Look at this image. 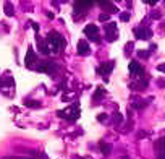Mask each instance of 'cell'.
Instances as JSON below:
<instances>
[{
  "label": "cell",
  "instance_id": "cell-1",
  "mask_svg": "<svg viewBox=\"0 0 165 159\" xmlns=\"http://www.w3.org/2000/svg\"><path fill=\"white\" fill-rule=\"evenodd\" d=\"M47 46H49V49L52 50V52L58 54L60 50L65 47V39L62 37L58 33L50 31L49 34H47Z\"/></svg>",
  "mask_w": 165,
  "mask_h": 159
},
{
  "label": "cell",
  "instance_id": "cell-2",
  "mask_svg": "<svg viewBox=\"0 0 165 159\" xmlns=\"http://www.w3.org/2000/svg\"><path fill=\"white\" fill-rule=\"evenodd\" d=\"M58 117H67V119H70V120H74V119H78L79 117V106L78 104H74V106H71L70 109H67L65 112H62V110H58Z\"/></svg>",
  "mask_w": 165,
  "mask_h": 159
},
{
  "label": "cell",
  "instance_id": "cell-3",
  "mask_svg": "<svg viewBox=\"0 0 165 159\" xmlns=\"http://www.w3.org/2000/svg\"><path fill=\"white\" fill-rule=\"evenodd\" d=\"M84 34L91 39L92 42H99L100 41V34H99V29L95 25H88L84 28Z\"/></svg>",
  "mask_w": 165,
  "mask_h": 159
},
{
  "label": "cell",
  "instance_id": "cell-4",
  "mask_svg": "<svg viewBox=\"0 0 165 159\" xmlns=\"http://www.w3.org/2000/svg\"><path fill=\"white\" fill-rule=\"evenodd\" d=\"M89 8H92L91 0H79V2H74V13H84Z\"/></svg>",
  "mask_w": 165,
  "mask_h": 159
},
{
  "label": "cell",
  "instance_id": "cell-5",
  "mask_svg": "<svg viewBox=\"0 0 165 159\" xmlns=\"http://www.w3.org/2000/svg\"><path fill=\"white\" fill-rule=\"evenodd\" d=\"M134 36H136V39H151L152 37V31L149 28H144V26H139V28L134 29Z\"/></svg>",
  "mask_w": 165,
  "mask_h": 159
},
{
  "label": "cell",
  "instance_id": "cell-6",
  "mask_svg": "<svg viewBox=\"0 0 165 159\" xmlns=\"http://www.w3.org/2000/svg\"><path fill=\"white\" fill-rule=\"evenodd\" d=\"M36 62H37V57H36V54H34V50H32V47H29V49H28V54H26V59H25L26 68H34V67H36Z\"/></svg>",
  "mask_w": 165,
  "mask_h": 159
},
{
  "label": "cell",
  "instance_id": "cell-7",
  "mask_svg": "<svg viewBox=\"0 0 165 159\" xmlns=\"http://www.w3.org/2000/svg\"><path fill=\"white\" fill-rule=\"evenodd\" d=\"M154 148H155V151H157L159 159H165V136L159 138L157 141L154 143Z\"/></svg>",
  "mask_w": 165,
  "mask_h": 159
},
{
  "label": "cell",
  "instance_id": "cell-8",
  "mask_svg": "<svg viewBox=\"0 0 165 159\" xmlns=\"http://www.w3.org/2000/svg\"><path fill=\"white\" fill-rule=\"evenodd\" d=\"M76 50H78V54L79 55H88L89 52H91V46H89L86 41H78V46H76Z\"/></svg>",
  "mask_w": 165,
  "mask_h": 159
},
{
  "label": "cell",
  "instance_id": "cell-9",
  "mask_svg": "<svg viewBox=\"0 0 165 159\" xmlns=\"http://www.w3.org/2000/svg\"><path fill=\"white\" fill-rule=\"evenodd\" d=\"M113 62H105V64H102L100 67H99V73L102 75V76H109L110 73H112L113 70Z\"/></svg>",
  "mask_w": 165,
  "mask_h": 159
},
{
  "label": "cell",
  "instance_id": "cell-10",
  "mask_svg": "<svg viewBox=\"0 0 165 159\" xmlns=\"http://www.w3.org/2000/svg\"><path fill=\"white\" fill-rule=\"evenodd\" d=\"M100 7H102V10L105 11L107 15H109V13H115V11H118V8H117L115 5L112 4V2H100Z\"/></svg>",
  "mask_w": 165,
  "mask_h": 159
},
{
  "label": "cell",
  "instance_id": "cell-11",
  "mask_svg": "<svg viewBox=\"0 0 165 159\" xmlns=\"http://www.w3.org/2000/svg\"><path fill=\"white\" fill-rule=\"evenodd\" d=\"M128 68H130V75H133V76H134V75H143V71H144L143 67H141L138 62H131Z\"/></svg>",
  "mask_w": 165,
  "mask_h": 159
},
{
  "label": "cell",
  "instance_id": "cell-12",
  "mask_svg": "<svg viewBox=\"0 0 165 159\" xmlns=\"http://www.w3.org/2000/svg\"><path fill=\"white\" fill-rule=\"evenodd\" d=\"M58 71H60V68L57 67L55 64H52V62H47V68H46V73H49L50 76H53V78H55L57 75H58Z\"/></svg>",
  "mask_w": 165,
  "mask_h": 159
},
{
  "label": "cell",
  "instance_id": "cell-13",
  "mask_svg": "<svg viewBox=\"0 0 165 159\" xmlns=\"http://www.w3.org/2000/svg\"><path fill=\"white\" fill-rule=\"evenodd\" d=\"M36 39H37V42H39V50L44 54V55H47V54H50V49L49 46H47L46 41H42V39L39 37V34H36Z\"/></svg>",
  "mask_w": 165,
  "mask_h": 159
},
{
  "label": "cell",
  "instance_id": "cell-14",
  "mask_svg": "<svg viewBox=\"0 0 165 159\" xmlns=\"http://www.w3.org/2000/svg\"><path fill=\"white\" fill-rule=\"evenodd\" d=\"M104 96H105V89L102 88V86H99V88L95 89L94 96H92V98H94V102H100V101H102V98H104Z\"/></svg>",
  "mask_w": 165,
  "mask_h": 159
},
{
  "label": "cell",
  "instance_id": "cell-15",
  "mask_svg": "<svg viewBox=\"0 0 165 159\" xmlns=\"http://www.w3.org/2000/svg\"><path fill=\"white\" fill-rule=\"evenodd\" d=\"M4 11H5V15H7V16H13V15H15V8H13V5H11L10 2H7V4L4 5Z\"/></svg>",
  "mask_w": 165,
  "mask_h": 159
},
{
  "label": "cell",
  "instance_id": "cell-16",
  "mask_svg": "<svg viewBox=\"0 0 165 159\" xmlns=\"http://www.w3.org/2000/svg\"><path fill=\"white\" fill-rule=\"evenodd\" d=\"M23 104L28 107H32V109H37V107H41V102L39 101H32V99H25L23 101Z\"/></svg>",
  "mask_w": 165,
  "mask_h": 159
},
{
  "label": "cell",
  "instance_id": "cell-17",
  "mask_svg": "<svg viewBox=\"0 0 165 159\" xmlns=\"http://www.w3.org/2000/svg\"><path fill=\"white\" fill-rule=\"evenodd\" d=\"M100 151L104 156H109L110 153H112V145H109V143H100Z\"/></svg>",
  "mask_w": 165,
  "mask_h": 159
},
{
  "label": "cell",
  "instance_id": "cell-18",
  "mask_svg": "<svg viewBox=\"0 0 165 159\" xmlns=\"http://www.w3.org/2000/svg\"><path fill=\"white\" fill-rule=\"evenodd\" d=\"M105 39L109 42H113L118 39V33H113V31H105Z\"/></svg>",
  "mask_w": 165,
  "mask_h": 159
},
{
  "label": "cell",
  "instance_id": "cell-19",
  "mask_svg": "<svg viewBox=\"0 0 165 159\" xmlns=\"http://www.w3.org/2000/svg\"><path fill=\"white\" fill-rule=\"evenodd\" d=\"M109 20H110V15H107V13H100V15H99V21H100V23H105V25H107Z\"/></svg>",
  "mask_w": 165,
  "mask_h": 159
},
{
  "label": "cell",
  "instance_id": "cell-20",
  "mask_svg": "<svg viewBox=\"0 0 165 159\" xmlns=\"http://www.w3.org/2000/svg\"><path fill=\"white\" fill-rule=\"evenodd\" d=\"M105 31L117 33V23H107V25H105Z\"/></svg>",
  "mask_w": 165,
  "mask_h": 159
},
{
  "label": "cell",
  "instance_id": "cell-21",
  "mask_svg": "<svg viewBox=\"0 0 165 159\" xmlns=\"http://www.w3.org/2000/svg\"><path fill=\"white\" fill-rule=\"evenodd\" d=\"M149 55H151L149 50H139V52H138V57H141V59H147Z\"/></svg>",
  "mask_w": 165,
  "mask_h": 159
},
{
  "label": "cell",
  "instance_id": "cell-22",
  "mask_svg": "<svg viewBox=\"0 0 165 159\" xmlns=\"http://www.w3.org/2000/svg\"><path fill=\"white\" fill-rule=\"evenodd\" d=\"M121 120H123V119H121V115H120L118 112H115V114H113V122H115L117 125H120V124H121Z\"/></svg>",
  "mask_w": 165,
  "mask_h": 159
},
{
  "label": "cell",
  "instance_id": "cell-23",
  "mask_svg": "<svg viewBox=\"0 0 165 159\" xmlns=\"http://www.w3.org/2000/svg\"><path fill=\"white\" fill-rule=\"evenodd\" d=\"M120 20H121V21H128V20H130V13H128V11L120 13Z\"/></svg>",
  "mask_w": 165,
  "mask_h": 159
},
{
  "label": "cell",
  "instance_id": "cell-24",
  "mask_svg": "<svg viewBox=\"0 0 165 159\" xmlns=\"http://www.w3.org/2000/svg\"><path fill=\"white\" fill-rule=\"evenodd\" d=\"M4 159H34V158H20V156H7Z\"/></svg>",
  "mask_w": 165,
  "mask_h": 159
},
{
  "label": "cell",
  "instance_id": "cell-25",
  "mask_svg": "<svg viewBox=\"0 0 165 159\" xmlns=\"http://www.w3.org/2000/svg\"><path fill=\"white\" fill-rule=\"evenodd\" d=\"M97 120H99V122L107 120V115H105V114H99V115H97Z\"/></svg>",
  "mask_w": 165,
  "mask_h": 159
},
{
  "label": "cell",
  "instance_id": "cell-26",
  "mask_svg": "<svg viewBox=\"0 0 165 159\" xmlns=\"http://www.w3.org/2000/svg\"><path fill=\"white\" fill-rule=\"evenodd\" d=\"M157 71H162V73H165V64L157 65Z\"/></svg>",
  "mask_w": 165,
  "mask_h": 159
},
{
  "label": "cell",
  "instance_id": "cell-27",
  "mask_svg": "<svg viewBox=\"0 0 165 159\" xmlns=\"http://www.w3.org/2000/svg\"><path fill=\"white\" fill-rule=\"evenodd\" d=\"M32 29H34L36 33H39V25L37 23H32Z\"/></svg>",
  "mask_w": 165,
  "mask_h": 159
},
{
  "label": "cell",
  "instance_id": "cell-28",
  "mask_svg": "<svg viewBox=\"0 0 165 159\" xmlns=\"http://www.w3.org/2000/svg\"><path fill=\"white\" fill-rule=\"evenodd\" d=\"M133 46H134L133 42H128V44H126V50H131V49H133Z\"/></svg>",
  "mask_w": 165,
  "mask_h": 159
},
{
  "label": "cell",
  "instance_id": "cell-29",
  "mask_svg": "<svg viewBox=\"0 0 165 159\" xmlns=\"http://www.w3.org/2000/svg\"><path fill=\"white\" fill-rule=\"evenodd\" d=\"M152 50H157V46H155V44H151V49H149V52H152Z\"/></svg>",
  "mask_w": 165,
  "mask_h": 159
},
{
  "label": "cell",
  "instance_id": "cell-30",
  "mask_svg": "<svg viewBox=\"0 0 165 159\" xmlns=\"http://www.w3.org/2000/svg\"><path fill=\"white\" fill-rule=\"evenodd\" d=\"M147 4H149V5H155L157 2H155V0H147Z\"/></svg>",
  "mask_w": 165,
  "mask_h": 159
},
{
  "label": "cell",
  "instance_id": "cell-31",
  "mask_svg": "<svg viewBox=\"0 0 165 159\" xmlns=\"http://www.w3.org/2000/svg\"><path fill=\"white\" fill-rule=\"evenodd\" d=\"M159 83H160V85H159V86H162V88H164V86H165V81H164V80H159Z\"/></svg>",
  "mask_w": 165,
  "mask_h": 159
},
{
  "label": "cell",
  "instance_id": "cell-32",
  "mask_svg": "<svg viewBox=\"0 0 165 159\" xmlns=\"http://www.w3.org/2000/svg\"><path fill=\"white\" fill-rule=\"evenodd\" d=\"M121 159H130V158H128V156H125V158H121Z\"/></svg>",
  "mask_w": 165,
  "mask_h": 159
},
{
  "label": "cell",
  "instance_id": "cell-33",
  "mask_svg": "<svg viewBox=\"0 0 165 159\" xmlns=\"http://www.w3.org/2000/svg\"><path fill=\"white\" fill-rule=\"evenodd\" d=\"M74 159H84V158H74Z\"/></svg>",
  "mask_w": 165,
  "mask_h": 159
}]
</instances>
